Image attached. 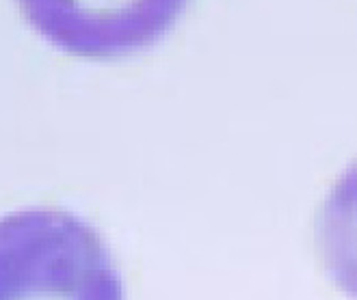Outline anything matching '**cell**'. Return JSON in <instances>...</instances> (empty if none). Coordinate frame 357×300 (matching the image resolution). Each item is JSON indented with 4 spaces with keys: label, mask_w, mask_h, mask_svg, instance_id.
Masks as SVG:
<instances>
[{
    "label": "cell",
    "mask_w": 357,
    "mask_h": 300,
    "mask_svg": "<svg viewBox=\"0 0 357 300\" xmlns=\"http://www.w3.org/2000/svg\"><path fill=\"white\" fill-rule=\"evenodd\" d=\"M314 242L333 285L357 300V160L321 203L314 221Z\"/></svg>",
    "instance_id": "7a4b0ae2"
},
{
    "label": "cell",
    "mask_w": 357,
    "mask_h": 300,
    "mask_svg": "<svg viewBox=\"0 0 357 300\" xmlns=\"http://www.w3.org/2000/svg\"><path fill=\"white\" fill-rule=\"evenodd\" d=\"M0 300H123L100 235L68 212L0 219Z\"/></svg>",
    "instance_id": "6da1fadb"
}]
</instances>
